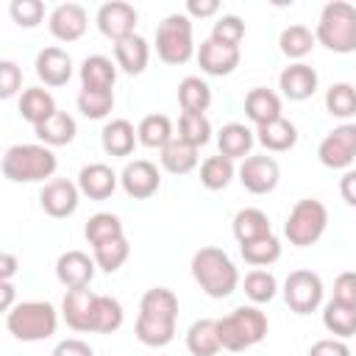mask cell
I'll return each mask as SVG.
<instances>
[{"label": "cell", "mask_w": 356, "mask_h": 356, "mask_svg": "<svg viewBox=\"0 0 356 356\" xmlns=\"http://www.w3.org/2000/svg\"><path fill=\"white\" fill-rule=\"evenodd\" d=\"M178 323V298L167 286H153L139 300V314L134 323V334L147 348H164L175 337Z\"/></svg>", "instance_id": "cell-1"}, {"label": "cell", "mask_w": 356, "mask_h": 356, "mask_svg": "<svg viewBox=\"0 0 356 356\" xmlns=\"http://www.w3.org/2000/svg\"><path fill=\"white\" fill-rule=\"evenodd\" d=\"M192 278L209 298H228L239 286V270L222 248L206 245L192 256Z\"/></svg>", "instance_id": "cell-2"}, {"label": "cell", "mask_w": 356, "mask_h": 356, "mask_svg": "<svg viewBox=\"0 0 356 356\" xmlns=\"http://www.w3.org/2000/svg\"><path fill=\"white\" fill-rule=\"evenodd\" d=\"M56 167H58V159H56L53 147L42 145V142L39 145H11L0 161V170L11 184H36V181L53 178Z\"/></svg>", "instance_id": "cell-3"}, {"label": "cell", "mask_w": 356, "mask_h": 356, "mask_svg": "<svg viewBox=\"0 0 356 356\" xmlns=\"http://www.w3.org/2000/svg\"><path fill=\"white\" fill-rule=\"evenodd\" d=\"M217 334H220L222 350H231V353L248 350L267 337V314L253 303L236 306L231 314L217 320Z\"/></svg>", "instance_id": "cell-4"}, {"label": "cell", "mask_w": 356, "mask_h": 356, "mask_svg": "<svg viewBox=\"0 0 356 356\" xmlns=\"http://www.w3.org/2000/svg\"><path fill=\"white\" fill-rule=\"evenodd\" d=\"M314 39L331 53H356V6L345 0H334L323 6Z\"/></svg>", "instance_id": "cell-5"}, {"label": "cell", "mask_w": 356, "mask_h": 356, "mask_svg": "<svg viewBox=\"0 0 356 356\" xmlns=\"http://www.w3.org/2000/svg\"><path fill=\"white\" fill-rule=\"evenodd\" d=\"M6 328L14 339L42 342L56 334L58 312L47 300H22L11 312H6Z\"/></svg>", "instance_id": "cell-6"}, {"label": "cell", "mask_w": 356, "mask_h": 356, "mask_svg": "<svg viewBox=\"0 0 356 356\" xmlns=\"http://www.w3.org/2000/svg\"><path fill=\"white\" fill-rule=\"evenodd\" d=\"M156 56L170 67H181L195 56L192 19L186 14H167L159 22V28H156Z\"/></svg>", "instance_id": "cell-7"}, {"label": "cell", "mask_w": 356, "mask_h": 356, "mask_svg": "<svg viewBox=\"0 0 356 356\" xmlns=\"http://www.w3.org/2000/svg\"><path fill=\"white\" fill-rule=\"evenodd\" d=\"M325 228H328V209L317 197H303L286 214L284 236L295 248H309L325 234Z\"/></svg>", "instance_id": "cell-8"}, {"label": "cell", "mask_w": 356, "mask_h": 356, "mask_svg": "<svg viewBox=\"0 0 356 356\" xmlns=\"http://www.w3.org/2000/svg\"><path fill=\"white\" fill-rule=\"evenodd\" d=\"M323 278L314 270H292L284 281V300L295 314H312L323 306Z\"/></svg>", "instance_id": "cell-9"}, {"label": "cell", "mask_w": 356, "mask_h": 356, "mask_svg": "<svg viewBox=\"0 0 356 356\" xmlns=\"http://www.w3.org/2000/svg\"><path fill=\"white\" fill-rule=\"evenodd\" d=\"M317 159L328 170H350L356 161V122H342L328 131L317 145Z\"/></svg>", "instance_id": "cell-10"}, {"label": "cell", "mask_w": 356, "mask_h": 356, "mask_svg": "<svg viewBox=\"0 0 356 356\" xmlns=\"http://www.w3.org/2000/svg\"><path fill=\"white\" fill-rule=\"evenodd\" d=\"M236 175H239V184L250 195H267V192H273L278 186L281 167H278V161L273 156H248V159H242Z\"/></svg>", "instance_id": "cell-11"}, {"label": "cell", "mask_w": 356, "mask_h": 356, "mask_svg": "<svg viewBox=\"0 0 356 356\" xmlns=\"http://www.w3.org/2000/svg\"><path fill=\"white\" fill-rule=\"evenodd\" d=\"M78 203H81V189H78V184H72L67 178H53L39 192V206L53 220L72 217L78 211Z\"/></svg>", "instance_id": "cell-12"}, {"label": "cell", "mask_w": 356, "mask_h": 356, "mask_svg": "<svg viewBox=\"0 0 356 356\" xmlns=\"http://www.w3.org/2000/svg\"><path fill=\"white\" fill-rule=\"evenodd\" d=\"M120 186L125 189L128 197H134V200H147V197H153V195L159 192V186H161V172H159V167H156L153 161H147V159H134V161H128V164L122 167V172H120Z\"/></svg>", "instance_id": "cell-13"}, {"label": "cell", "mask_w": 356, "mask_h": 356, "mask_svg": "<svg viewBox=\"0 0 356 356\" xmlns=\"http://www.w3.org/2000/svg\"><path fill=\"white\" fill-rule=\"evenodd\" d=\"M136 19H139L136 8H134L131 3H122V0L103 3V6L97 8V17H95L97 31H100L106 39H111V42H120V39L136 33Z\"/></svg>", "instance_id": "cell-14"}, {"label": "cell", "mask_w": 356, "mask_h": 356, "mask_svg": "<svg viewBox=\"0 0 356 356\" xmlns=\"http://www.w3.org/2000/svg\"><path fill=\"white\" fill-rule=\"evenodd\" d=\"M47 28L53 33V39L58 42H78L86 28H89V17H86V8L78 6V3H61L50 11L47 17Z\"/></svg>", "instance_id": "cell-15"}, {"label": "cell", "mask_w": 356, "mask_h": 356, "mask_svg": "<svg viewBox=\"0 0 356 356\" xmlns=\"http://www.w3.org/2000/svg\"><path fill=\"white\" fill-rule=\"evenodd\" d=\"M95 256L83 253V250H67L56 259V278L61 281V286L67 289H81L89 286L95 278Z\"/></svg>", "instance_id": "cell-16"}, {"label": "cell", "mask_w": 356, "mask_h": 356, "mask_svg": "<svg viewBox=\"0 0 356 356\" xmlns=\"http://www.w3.org/2000/svg\"><path fill=\"white\" fill-rule=\"evenodd\" d=\"M317 83H320L317 70H314L312 64H306V61H295V64L284 67L281 75H278V89H281V95L289 97V100H295V103L309 100V97L317 92Z\"/></svg>", "instance_id": "cell-17"}, {"label": "cell", "mask_w": 356, "mask_h": 356, "mask_svg": "<svg viewBox=\"0 0 356 356\" xmlns=\"http://www.w3.org/2000/svg\"><path fill=\"white\" fill-rule=\"evenodd\" d=\"M117 184H120V175L108 164H103V161H92V164L81 167V172H78V189L89 200H106V197H111L114 189H117Z\"/></svg>", "instance_id": "cell-18"}, {"label": "cell", "mask_w": 356, "mask_h": 356, "mask_svg": "<svg viewBox=\"0 0 356 356\" xmlns=\"http://www.w3.org/2000/svg\"><path fill=\"white\" fill-rule=\"evenodd\" d=\"M95 300H97V292H92L89 286L67 289V295L61 300V317H64V323L72 331H92Z\"/></svg>", "instance_id": "cell-19"}, {"label": "cell", "mask_w": 356, "mask_h": 356, "mask_svg": "<svg viewBox=\"0 0 356 356\" xmlns=\"http://www.w3.org/2000/svg\"><path fill=\"white\" fill-rule=\"evenodd\" d=\"M239 47H228V44H220L214 39H203L200 47H197V64L206 75H231L236 67H239Z\"/></svg>", "instance_id": "cell-20"}, {"label": "cell", "mask_w": 356, "mask_h": 356, "mask_svg": "<svg viewBox=\"0 0 356 356\" xmlns=\"http://www.w3.org/2000/svg\"><path fill=\"white\" fill-rule=\"evenodd\" d=\"M147 61H150V44L145 36L131 33V36L114 42V64L125 75H142L147 70Z\"/></svg>", "instance_id": "cell-21"}, {"label": "cell", "mask_w": 356, "mask_h": 356, "mask_svg": "<svg viewBox=\"0 0 356 356\" xmlns=\"http://www.w3.org/2000/svg\"><path fill=\"white\" fill-rule=\"evenodd\" d=\"M36 75L44 86H64L72 78V58L61 47H44L36 53Z\"/></svg>", "instance_id": "cell-22"}, {"label": "cell", "mask_w": 356, "mask_h": 356, "mask_svg": "<svg viewBox=\"0 0 356 356\" xmlns=\"http://www.w3.org/2000/svg\"><path fill=\"white\" fill-rule=\"evenodd\" d=\"M245 117L259 128V125H267L281 114V97L267 89V86H253L248 95H245Z\"/></svg>", "instance_id": "cell-23"}, {"label": "cell", "mask_w": 356, "mask_h": 356, "mask_svg": "<svg viewBox=\"0 0 356 356\" xmlns=\"http://www.w3.org/2000/svg\"><path fill=\"white\" fill-rule=\"evenodd\" d=\"M136 142H139L136 128H134L128 120H122V117L106 122L103 131H100V145H103V150H106L108 156H114V159L131 156L134 147H136Z\"/></svg>", "instance_id": "cell-24"}, {"label": "cell", "mask_w": 356, "mask_h": 356, "mask_svg": "<svg viewBox=\"0 0 356 356\" xmlns=\"http://www.w3.org/2000/svg\"><path fill=\"white\" fill-rule=\"evenodd\" d=\"M256 145V131H250L245 122H228L220 128L217 134V147H220V156L236 161V159H248L250 150Z\"/></svg>", "instance_id": "cell-25"}, {"label": "cell", "mask_w": 356, "mask_h": 356, "mask_svg": "<svg viewBox=\"0 0 356 356\" xmlns=\"http://www.w3.org/2000/svg\"><path fill=\"white\" fill-rule=\"evenodd\" d=\"M17 111L25 122H31L33 128L42 125L44 120H50L58 108H56V100L47 89L42 86H28L22 95H19V103H17Z\"/></svg>", "instance_id": "cell-26"}, {"label": "cell", "mask_w": 356, "mask_h": 356, "mask_svg": "<svg viewBox=\"0 0 356 356\" xmlns=\"http://www.w3.org/2000/svg\"><path fill=\"white\" fill-rule=\"evenodd\" d=\"M81 89H114V81H117V64L108 58V56H86L81 61Z\"/></svg>", "instance_id": "cell-27"}, {"label": "cell", "mask_w": 356, "mask_h": 356, "mask_svg": "<svg viewBox=\"0 0 356 356\" xmlns=\"http://www.w3.org/2000/svg\"><path fill=\"white\" fill-rule=\"evenodd\" d=\"M231 231H234V239H236L239 245H245V242L270 236V234H273V225H270V217H267L261 209L248 206V209H239V211L234 214Z\"/></svg>", "instance_id": "cell-28"}, {"label": "cell", "mask_w": 356, "mask_h": 356, "mask_svg": "<svg viewBox=\"0 0 356 356\" xmlns=\"http://www.w3.org/2000/svg\"><path fill=\"white\" fill-rule=\"evenodd\" d=\"M256 142H259L264 150H270V153H284V150L295 147V142H298V128H295V122H289L286 117H278V120H273V122L256 128Z\"/></svg>", "instance_id": "cell-29"}, {"label": "cell", "mask_w": 356, "mask_h": 356, "mask_svg": "<svg viewBox=\"0 0 356 356\" xmlns=\"http://www.w3.org/2000/svg\"><path fill=\"white\" fill-rule=\"evenodd\" d=\"M186 350L192 356H217L222 350V342L217 334V320H211V317L195 320L186 331Z\"/></svg>", "instance_id": "cell-30"}, {"label": "cell", "mask_w": 356, "mask_h": 356, "mask_svg": "<svg viewBox=\"0 0 356 356\" xmlns=\"http://www.w3.org/2000/svg\"><path fill=\"white\" fill-rule=\"evenodd\" d=\"M159 164L170 175H186L197 167V147H192V145H186L184 139L175 136L170 145H164L159 150Z\"/></svg>", "instance_id": "cell-31"}, {"label": "cell", "mask_w": 356, "mask_h": 356, "mask_svg": "<svg viewBox=\"0 0 356 356\" xmlns=\"http://www.w3.org/2000/svg\"><path fill=\"white\" fill-rule=\"evenodd\" d=\"M33 134H36V139H39L42 145H47V147H61V145H70V142L75 139L78 125H75V120H72L67 111H56L50 120H44L42 125H36Z\"/></svg>", "instance_id": "cell-32"}, {"label": "cell", "mask_w": 356, "mask_h": 356, "mask_svg": "<svg viewBox=\"0 0 356 356\" xmlns=\"http://www.w3.org/2000/svg\"><path fill=\"white\" fill-rule=\"evenodd\" d=\"M136 136H139V145L153 147V150H161L164 145H170V142L175 139V134H172V120H170L167 114H147V117L139 120Z\"/></svg>", "instance_id": "cell-33"}, {"label": "cell", "mask_w": 356, "mask_h": 356, "mask_svg": "<svg viewBox=\"0 0 356 356\" xmlns=\"http://www.w3.org/2000/svg\"><path fill=\"white\" fill-rule=\"evenodd\" d=\"M178 103L189 114H206V108L211 106V89H209V83L200 75H186L178 83Z\"/></svg>", "instance_id": "cell-34"}, {"label": "cell", "mask_w": 356, "mask_h": 356, "mask_svg": "<svg viewBox=\"0 0 356 356\" xmlns=\"http://www.w3.org/2000/svg\"><path fill=\"white\" fill-rule=\"evenodd\" d=\"M323 325L337 339H348V337L356 334V309H350L345 303H337V300H328L323 306Z\"/></svg>", "instance_id": "cell-35"}, {"label": "cell", "mask_w": 356, "mask_h": 356, "mask_svg": "<svg viewBox=\"0 0 356 356\" xmlns=\"http://www.w3.org/2000/svg\"><path fill=\"white\" fill-rule=\"evenodd\" d=\"M314 42H317V39H314L312 28H306V25H300V22L286 25V28L281 31V36H278L281 53H284L286 58H295V61H300L303 56H309L312 47H314Z\"/></svg>", "instance_id": "cell-36"}, {"label": "cell", "mask_w": 356, "mask_h": 356, "mask_svg": "<svg viewBox=\"0 0 356 356\" xmlns=\"http://www.w3.org/2000/svg\"><path fill=\"white\" fill-rule=\"evenodd\" d=\"M125 320L122 303L111 295H97L95 300V314H92V331L95 334H114Z\"/></svg>", "instance_id": "cell-37"}, {"label": "cell", "mask_w": 356, "mask_h": 356, "mask_svg": "<svg viewBox=\"0 0 356 356\" xmlns=\"http://www.w3.org/2000/svg\"><path fill=\"white\" fill-rule=\"evenodd\" d=\"M234 175H236V167H234V161L231 159H225V156H209L203 164H200V184L209 189V192H220V189H225L231 181H234Z\"/></svg>", "instance_id": "cell-38"}, {"label": "cell", "mask_w": 356, "mask_h": 356, "mask_svg": "<svg viewBox=\"0 0 356 356\" xmlns=\"http://www.w3.org/2000/svg\"><path fill=\"white\" fill-rule=\"evenodd\" d=\"M83 236H86V242L95 248V245H103V242H108V239L125 236V231H122V222H120L117 214H111V211H97V214H92V217L86 220Z\"/></svg>", "instance_id": "cell-39"}, {"label": "cell", "mask_w": 356, "mask_h": 356, "mask_svg": "<svg viewBox=\"0 0 356 356\" xmlns=\"http://www.w3.org/2000/svg\"><path fill=\"white\" fill-rule=\"evenodd\" d=\"M325 111L339 120H350L356 114V86L348 81L331 83L325 89Z\"/></svg>", "instance_id": "cell-40"}, {"label": "cell", "mask_w": 356, "mask_h": 356, "mask_svg": "<svg viewBox=\"0 0 356 356\" xmlns=\"http://www.w3.org/2000/svg\"><path fill=\"white\" fill-rule=\"evenodd\" d=\"M75 103L86 120H103L114 108V89H81Z\"/></svg>", "instance_id": "cell-41"}, {"label": "cell", "mask_w": 356, "mask_h": 356, "mask_svg": "<svg viewBox=\"0 0 356 356\" xmlns=\"http://www.w3.org/2000/svg\"><path fill=\"white\" fill-rule=\"evenodd\" d=\"M239 253L253 267H270L273 261L281 259V242H278L275 234H270V236H261V239H253V242L239 245Z\"/></svg>", "instance_id": "cell-42"}, {"label": "cell", "mask_w": 356, "mask_h": 356, "mask_svg": "<svg viewBox=\"0 0 356 356\" xmlns=\"http://www.w3.org/2000/svg\"><path fill=\"white\" fill-rule=\"evenodd\" d=\"M128 253H131V245H128L125 236H117V239H108V242L92 248L95 264H97L103 273H117V270L128 261Z\"/></svg>", "instance_id": "cell-43"}, {"label": "cell", "mask_w": 356, "mask_h": 356, "mask_svg": "<svg viewBox=\"0 0 356 356\" xmlns=\"http://www.w3.org/2000/svg\"><path fill=\"white\" fill-rule=\"evenodd\" d=\"M242 289H245L248 300L253 306H259V303H270L275 298L278 281H275V275L270 270H250L245 275V281H242Z\"/></svg>", "instance_id": "cell-44"}, {"label": "cell", "mask_w": 356, "mask_h": 356, "mask_svg": "<svg viewBox=\"0 0 356 356\" xmlns=\"http://www.w3.org/2000/svg\"><path fill=\"white\" fill-rule=\"evenodd\" d=\"M178 139H184L186 145L192 147H203L209 139H211V122L206 114H189V111H181V120H178Z\"/></svg>", "instance_id": "cell-45"}, {"label": "cell", "mask_w": 356, "mask_h": 356, "mask_svg": "<svg viewBox=\"0 0 356 356\" xmlns=\"http://www.w3.org/2000/svg\"><path fill=\"white\" fill-rule=\"evenodd\" d=\"M242 36H245V22H242V17H236V14H222V17L214 22L209 39H214V42H220V44H228V47H239Z\"/></svg>", "instance_id": "cell-46"}, {"label": "cell", "mask_w": 356, "mask_h": 356, "mask_svg": "<svg viewBox=\"0 0 356 356\" xmlns=\"http://www.w3.org/2000/svg\"><path fill=\"white\" fill-rule=\"evenodd\" d=\"M8 14L19 28H36L44 17V3L42 0H11Z\"/></svg>", "instance_id": "cell-47"}, {"label": "cell", "mask_w": 356, "mask_h": 356, "mask_svg": "<svg viewBox=\"0 0 356 356\" xmlns=\"http://www.w3.org/2000/svg\"><path fill=\"white\" fill-rule=\"evenodd\" d=\"M22 89V70L17 67V61L3 58L0 61V97H14Z\"/></svg>", "instance_id": "cell-48"}, {"label": "cell", "mask_w": 356, "mask_h": 356, "mask_svg": "<svg viewBox=\"0 0 356 356\" xmlns=\"http://www.w3.org/2000/svg\"><path fill=\"white\" fill-rule=\"evenodd\" d=\"M331 300L356 309V273L353 270H345V273L337 275V281H334V298Z\"/></svg>", "instance_id": "cell-49"}, {"label": "cell", "mask_w": 356, "mask_h": 356, "mask_svg": "<svg viewBox=\"0 0 356 356\" xmlns=\"http://www.w3.org/2000/svg\"><path fill=\"white\" fill-rule=\"evenodd\" d=\"M309 356H350V348L337 337H325L309 348Z\"/></svg>", "instance_id": "cell-50"}, {"label": "cell", "mask_w": 356, "mask_h": 356, "mask_svg": "<svg viewBox=\"0 0 356 356\" xmlns=\"http://www.w3.org/2000/svg\"><path fill=\"white\" fill-rule=\"evenodd\" d=\"M53 356H95L92 345L78 339V337H70V339H61L56 348H53Z\"/></svg>", "instance_id": "cell-51"}, {"label": "cell", "mask_w": 356, "mask_h": 356, "mask_svg": "<svg viewBox=\"0 0 356 356\" xmlns=\"http://www.w3.org/2000/svg\"><path fill=\"white\" fill-rule=\"evenodd\" d=\"M217 11H220L217 0H186V17L189 19H195V17L206 19V17H214Z\"/></svg>", "instance_id": "cell-52"}, {"label": "cell", "mask_w": 356, "mask_h": 356, "mask_svg": "<svg viewBox=\"0 0 356 356\" xmlns=\"http://www.w3.org/2000/svg\"><path fill=\"white\" fill-rule=\"evenodd\" d=\"M339 195H342V200L348 206L356 209V167H350V170L342 172V178H339Z\"/></svg>", "instance_id": "cell-53"}, {"label": "cell", "mask_w": 356, "mask_h": 356, "mask_svg": "<svg viewBox=\"0 0 356 356\" xmlns=\"http://www.w3.org/2000/svg\"><path fill=\"white\" fill-rule=\"evenodd\" d=\"M17 267H19V259L11 250H3L0 253V281H11L17 275Z\"/></svg>", "instance_id": "cell-54"}, {"label": "cell", "mask_w": 356, "mask_h": 356, "mask_svg": "<svg viewBox=\"0 0 356 356\" xmlns=\"http://www.w3.org/2000/svg\"><path fill=\"white\" fill-rule=\"evenodd\" d=\"M0 292H3L0 309H3V312H11V309H14V284H11V281H0Z\"/></svg>", "instance_id": "cell-55"}]
</instances>
